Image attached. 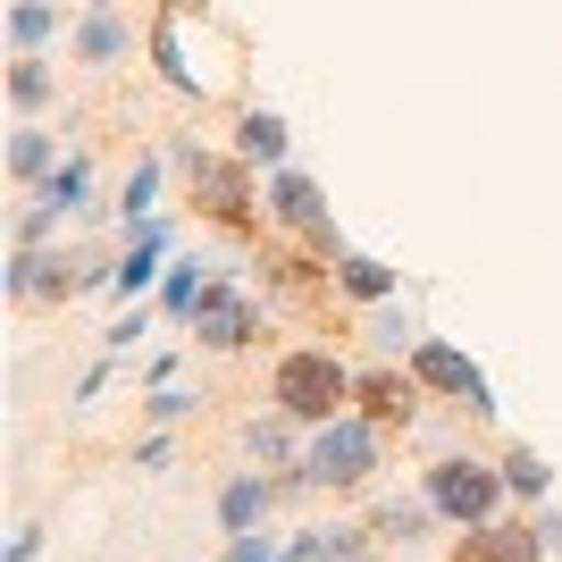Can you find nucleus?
<instances>
[{
    "instance_id": "16",
    "label": "nucleus",
    "mask_w": 562,
    "mask_h": 562,
    "mask_svg": "<svg viewBox=\"0 0 562 562\" xmlns=\"http://www.w3.org/2000/svg\"><path fill=\"white\" fill-rule=\"evenodd\" d=\"M50 25H59V0H18V9H9V34H18L25 50L50 43Z\"/></svg>"
},
{
    "instance_id": "2",
    "label": "nucleus",
    "mask_w": 562,
    "mask_h": 562,
    "mask_svg": "<svg viewBox=\"0 0 562 562\" xmlns=\"http://www.w3.org/2000/svg\"><path fill=\"white\" fill-rule=\"evenodd\" d=\"M370 470H378V428L370 420H328L311 437V453H303L311 487H361Z\"/></svg>"
},
{
    "instance_id": "12",
    "label": "nucleus",
    "mask_w": 562,
    "mask_h": 562,
    "mask_svg": "<svg viewBox=\"0 0 562 562\" xmlns=\"http://www.w3.org/2000/svg\"><path fill=\"white\" fill-rule=\"evenodd\" d=\"M336 285H345V294H361V303H386V294H395V269H386V260H370V252H345V260H336Z\"/></svg>"
},
{
    "instance_id": "30",
    "label": "nucleus",
    "mask_w": 562,
    "mask_h": 562,
    "mask_svg": "<svg viewBox=\"0 0 562 562\" xmlns=\"http://www.w3.org/2000/svg\"><path fill=\"white\" fill-rule=\"evenodd\" d=\"M93 9H110V0H93Z\"/></svg>"
},
{
    "instance_id": "20",
    "label": "nucleus",
    "mask_w": 562,
    "mask_h": 562,
    "mask_svg": "<svg viewBox=\"0 0 562 562\" xmlns=\"http://www.w3.org/2000/svg\"><path fill=\"white\" fill-rule=\"evenodd\" d=\"M151 193H160V168L143 160V168H135V177H126V227H135V235H143V227H151Z\"/></svg>"
},
{
    "instance_id": "28",
    "label": "nucleus",
    "mask_w": 562,
    "mask_h": 562,
    "mask_svg": "<svg viewBox=\"0 0 562 562\" xmlns=\"http://www.w3.org/2000/svg\"><path fill=\"white\" fill-rule=\"evenodd\" d=\"M34 554H43V529H25V538L9 546V562H34Z\"/></svg>"
},
{
    "instance_id": "10",
    "label": "nucleus",
    "mask_w": 562,
    "mask_h": 562,
    "mask_svg": "<svg viewBox=\"0 0 562 562\" xmlns=\"http://www.w3.org/2000/svg\"><path fill=\"white\" fill-rule=\"evenodd\" d=\"M160 260H168V227H143V235H135V252H126V260H117V269H110V285H117V294H126V303H135L143 285L160 278Z\"/></svg>"
},
{
    "instance_id": "15",
    "label": "nucleus",
    "mask_w": 562,
    "mask_h": 562,
    "mask_svg": "<svg viewBox=\"0 0 562 562\" xmlns=\"http://www.w3.org/2000/svg\"><path fill=\"white\" fill-rule=\"evenodd\" d=\"M9 168H18V177H50V168H59V143H50L43 126H25V135L9 143Z\"/></svg>"
},
{
    "instance_id": "1",
    "label": "nucleus",
    "mask_w": 562,
    "mask_h": 562,
    "mask_svg": "<svg viewBox=\"0 0 562 562\" xmlns=\"http://www.w3.org/2000/svg\"><path fill=\"white\" fill-rule=\"evenodd\" d=\"M345 395H352V370L336 361V352H285V361H278V403H285V420L328 428V420H345Z\"/></svg>"
},
{
    "instance_id": "24",
    "label": "nucleus",
    "mask_w": 562,
    "mask_h": 562,
    "mask_svg": "<svg viewBox=\"0 0 562 562\" xmlns=\"http://www.w3.org/2000/svg\"><path fill=\"white\" fill-rule=\"evenodd\" d=\"M227 562H285V546L269 529H244V538H227Z\"/></svg>"
},
{
    "instance_id": "17",
    "label": "nucleus",
    "mask_w": 562,
    "mask_h": 562,
    "mask_svg": "<svg viewBox=\"0 0 562 562\" xmlns=\"http://www.w3.org/2000/svg\"><path fill=\"white\" fill-rule=\"evenodd\" d=\"M428 520H437V504H428V495H420V504H386V513H378V538H403V546H412Z\"/></svg>"
},
{
    "instance_id": "11",
    "label": "nucleus",
    "mask_w": 562,
    "mask_h": 562,
    "mask_svg": "<svg viewBox=\"0 0 562 562\" xmlns=\"http://www.w3.org/2000/svg\"><path fill=\"white\" fill-rule=\"evenodd\" d=\"M235 135H244V168H269V177L285 168V117L278 110H252Z\"/></svg>"
},
{
    "instance_id": "25",
    "label": "nucleus",
    "mask_w": 562,
    "mask_h": 562,
    "mask_svg": "<svg viewBox=\"0 0 562 562\" xmlns=\"http://www.w3.org/2000/svg\"><path fill=\"white\" fill-rule=\"evenodd\" d=\"M160 303H168V311H193V303H202V285H193V260H177V269H168Z\"/></svg>"
},
{
    "instance_id": "7",
    "label": "nucleus",
    "mask_w": 562,
    "mask_h": 562,
    "mask_svg": "<svg viewBox=\"0 0 562 562\" xmlns=\"http://www.w3.org/2000/svg\"><path fill=\"white\" fill-rule=\"evenodd\" d=\"M269 211H278L285 227H303L311 244H336V227H328V202H319V186H311V177H294V168H278V177H269Z\"/></svg>"
},
{
    "instance_id": "3",
    "label": "nucleus",
    "mask_w": 562,
    "mask_h": 562,
    "mask_svg": "<svg viewBox=\"0 0 562 562\" xmlns=\"http://www.w3.org/2000/svg\"><path fill=\"white\" fill-rule=\"evenodd\" d=\"M504 470H487V462H437L428 470V504L446 520H462V529H479V520H495L504 513Z\"/></svg>"
},
{
    "instance_id": "19",
    "label": "nucleus",
    "mask_w": 562,
    "mask_h": 562,
    "mask_svg": "<svg viewBox=\"0 0 562 562\" xmlns=\"http://www.w3.org/2000/svg\"><path fill=\"white\" fill-rule=\"evenodd\" d=\"M151 59H160V76L177 85V93H193V68H186V43H177V25H160V34H151Z\"/></svg>"
},
{
    "instance_id": "18",
    "label": "nucleus",
    "mask_w": 562,
    "mask_h": 562,
    "mask_svg": "<svg viewBox=\"0 0 562 562\" xmlns=\"http://www.w3.org/2000/svg\"><path fill=\"white\" fill-rule=\"evenodd\" d=\"M370 336H378V352H420V345H428V336L412 328V311H378Z\"/></svg>"
},
{
    "instance_id": "27",
    "label": "nucleus",
    "mask_w": 562,
    "mask_h": 562,
    "mask_svg": "<svg viewBox=\"0 0 562 562\" xmlns=\"http://www.w3.org/2000/svg\"><path fill=\"white\" fill-rule=\"evenodd\" d=\"M361 554V529H328V562H352Z\"/></svg>"
},
{
    "instance_id": "22",
    "label": "nucleus",
    "mask_w": 562,
    "mask_h": 562,
    "mask_svg": "<svg viewBox=\"0 0 562 562\" xmlns=\"http://www.w3.org/2000/svg\"><path fill=\"white\" fill-rule=\"evenodd\" d=\"M504 487H513V495H546V487H554V470H546L538 453H513V462H504Z\"/></svg>"
},
{
    "instance_id": "23",
    "label": "nucleus",
    "mask_w": 562,
    "mask_h": 562,
    "mask_svg": "<svg viewBox=\"0 0 562 562\" xmlns=\"http://www.w3.org/2000/svg\"><path fill=\"white\" fill-rule=\"evenodd\" d=\"M361 395H370V420H412V395H403L395 378H370Z\"/></svg>"
},
{
    "instance_id": "9",
    "label": "nucleus",
    "mask_w": 562,
    "mask_h": 562,
    "mask_svg": "<svg viewBox=\"0 0 562 562\" xmlns=\"http://www.w3.org/2000/svg\"><path fill=\"white\" fill-rule=\"evenodd\" d=\"M218 520H227V538H244V529H260V520H269V479H260V470H244V479H227V495H218Z\"/></svg>"
},
{
    "instance_id": "14",
    "label": "nucleus",
    "mask_w": 562,
    "mask_h": 562,
    "mask_svg": "<svg viewBox=\"0 0 562 562\" xmlns=\"http://www.w3.org/2000/svg\"><path fill=\"white\" fill-rule=\"evenodd\" d=\"M85 193H93V168H85V160H59L43 177V211H85Z\"/></svg>"
},
{
    "instance_id": "26",
    "label": "nucleus",
    "mask_w": 562,
    "mask_h": 562,
    "mask_svg": "<svg viewBox=\"0 0 562 562\" xmlns=\"http://www.w3.org/2000/svg\"><path fill=\"white\" fill-rule=\"evenodd\" d=\"M193 395H177V386H151V420H186Z\"/></svg>"
},
{
    "instance_id": "5",
    "label": "nucleus",
    "mask_w": 562,
    "mask_h": 562,
    "mask_svg": "<svg viewBox=\"0 0 562 562\" xmlns=\"http://www.w3.org/2000/svg\"><path fill=\"white\" fill-rule=\"evenodd\" d=\"M412 378H420V386H437V395H462L470 412H495L479 361H470V352H453V345H420V352H412Z\"/></svg>"
},
{
    "instance_id": "29",
    "label": "nucleus",
    "mask_w": 562,
    "mask_h": 562,
    "mask_svg": "<svg viewBox=\"0 0 562 562\" xmlns=\"http://www.w3.org/2000/svg\"><path fill=\"white\" fill-rule=\"evenodd\" d=\"M538 538H546V546L562 554V513H546V520H538Z\"/></svg>"
},
{
    "instance_id": "6",
    "label": "nucleus",
    "mask_w": 562,
    "mask_h": 562,
    "mask_svg": "<svg viewBox=\"0 0 562 562\" xmlns=\"http://www.w3.org/2000/svg\"><path fill=\"white\" fill-rule=\"evenodd\" d=\"M177 160L193 168V186L211 193V211H218V218H244V211H252V177H244V168H235V160H211L202 143H186Z\"/></svg>"
},
{
    "instance_id": "4",
    "label": "nucleus",
    "mask_w": 562,
    "mask_h": 562,
    "mask_svg": "<svg viewBox=\"0 0 562 562\" xmlns=\"http://www.w3.org/2000/svg\"><path fill=\"white\" fill-rule=\"evenodd\" d=\"M186 319H193V336L218 345V352H235V345H252V336H260V303H244L235 285H202V303H193Z\"/></svg>"
},
{
    "instance_id": "21",
    "label": "nucleus",
    "mask_w": 562,
    "mask_h": 562,
    "mask_svg": "<svg viewBox=\"0 0 562 562\" xmlns=\"http://www.w3.org/2000/svg\"><path fill=\"white\" fill-rule=\"evenodd\" d=\"M9 93H18V110H43V101H50V68H43V59H18Z\"/></svg>"
},
{
    "instance_id": "13",
    "label": "nucleus",
    "mask_w": 562,
    "mask_h": 562,
    "mask_svg": "<svg viewBox=\"0 0 562 562\" xmlns=\"http://www.w3.org/2000/svg\"><path fill=\"white\" fill-rule=\"evenodd\" d=\"M76 59H93V68L126 59V25H117L110 9H93V18H85V34H76Z\"/></svg>"
},
{
    "instance_id": "8",
    "label": "nucleus",
    "mask_w": 562,
    "mask_h": 562,
    "mask_svg": "<svg viewBox=\"0 0 562 562\" xmlns=\"http://www.w3.org/2000/svg\"><path fill=\"white\" fill-rule=\"evenodd\" d=\"M538 529H513V520H479L462 546H453V562H538Z\"/></svg>"
}]
</instances>
